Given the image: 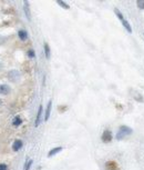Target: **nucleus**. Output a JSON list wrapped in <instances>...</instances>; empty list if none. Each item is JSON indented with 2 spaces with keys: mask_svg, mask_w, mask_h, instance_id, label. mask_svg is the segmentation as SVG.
I'll return each instance as SVG.
<instances>
[{
  "mask_svg": "<svg viewBox=\"0 0 144 170\" xmlns=\"http://www.w3.org/2000/svg\"><path fill=\"white\" fill-rule=\"evenodd\" d=\"M131 134H132V129L130 127H128V126H121L119 131H118V134H116V139L118 140L123 139L126 136H130Z\"/></svg>",
  "mask_w": 144,
  "mask_h": 170,
  "instance_id": "f257e3e1",
  "label": "nucleus"
},
{
  "mask_svg": "<svg viewBox=\"0 0 144 170\" xmlns=\"http://www.w3.org/2000/svg\"><path fill=\"white\" fill-rule=\"evenodd\" d=\"M114 12H115V15H116V17H118V18L120 19V21L122 22L123 27H124L125 29H126V31L131 34V32H132V27H131V25L129 24V21L125 19L124 16H123L122 14H121V12H120L119 9H116V8H115V9H114Z\"/></svg>",
  "mask_w": 144,
  "mask_h": 170,
  "instance_id": "f03ea898",
  "label": "nucleus"
},
{
  "mask_svg": "<svg viewBox=\"0 0 144 170\" xmlns=\"http://www.w3.org/2000/svg\"><path fill=\"white\" fill-rule=\"evenodd\" d=\"M101 139L102 141L104 142V144H110L111 141H112V132L110 131V130H104L103 131V134H102V137H101Z\"/></svg>",
  "mask_w": 144,
  "mask_h": 170,
  "instance_id": "7ed1b4c3",
  "label": "nucleus"
},
{
  "mask_svg": "<svg viewBox=\"0 0 144 170\" xmlns=\"http://www.w3.org/2000/svg\"><path fill=\"white\" fill-rule=\"evenodd\" d=\"M105 170H119V165L114 160H109L105 162Z\"/></svg>",
  "mask_w": 144,
  "mask_h": 170,
  "instance_id": "20e7f679",
  "label": "nucleus"
},
{
  "mask_svg": "<svg viewBox=\"0 0 144 170\" xmlns=\"http://www.w3.org/2000/svg\"><path fill=\"white\" fill-rule=\"evenodd\" d=\"M51 109H52V100H50L47 106V109H45V121H48L50 118V114H51Z\"/></svg>",
  "mask_w": 144,
  "mask_h": 170,
  "instance_id": "39448f33",
  "label": "nucleus"
},
{
  "mask_svg": "<svg viewBox=\"0 0 144 170\" xmlns=\"http://www.w3.org/2000/svg\"><path fill=\"white\" fill-rule=\"evenodd\" d=\"M10 91H11V88L8 85H0V94L1 95H8Z\"/></svg>",
  "mask_w": 144,
  "mask_h": 170,
  "instance_id": "423d86ee",
  "label": "nucleus"
},
{
  "mask_svg": "<svg viewBox=\"0 0 144 170\" xmlns=\"http://www.w3.org/2000/svg\"><path fill=\"white\" fill-rule=\"evenodd\" d=\"M19 78H20V74L18 72V71L13 70V71H10L9 72V79L10 80H12V81H17Z\"/></svg>",
  "mask_w": 144,
  "mask_h": 170,
  "instance_id": "0eeeda50",
  "label": "nucleus"
},
{
  "mask_svg": "<svg viewBox=\"0 0 144 170\" xmlns=\"http://www.w3.org/2000/svg\"><path fill=\"white\" fill-rule=\"evenodd\" d=\"M22 146H23L22 141L19 139H17V140H15V142H13V145H12V149L15 150V151H19V150L22 148Z\"/></svg>",
  "mask_w": 144,
  "mask_h": 170,
  "instance_id": "6e6552de",
  "label": "nucleus"
},
{
  "mask_svg": "<svg viewBox=\"0 0 144 170\" xmlns=\"http://www.w3.org/2000/svg\"><path fill=\"white\" fill-rule=\"evenodd\" d=\"M23 9H25V14L27 19H31V16H30V8H29V2L28 1H23Z\"/></svg>",
  "mask_w": 144,
  "mask_h": 170,
  "instance_id": "1a4fd4ad",
  "label": "nucleus"
},
{
  "mask_svg": "<svg viewBox=\"0 0 144 170\" xmlns=\"http://www.w3.org/2000/svg\"><path fill=\"white\" fill-rule=\"evenodd\" d=\"M41 115H42V106H39V109H38V114H37V118H35V126L38 127L40 124V120H41Z\"/></svg>",
  "mask_w": 144,
  "mask_h": 170,
  "instance_id": "9d476101",
  "label": "nucleus"
},
{
  "mask_svg": "<svg viewBox=\"0 0 144 170\" xmlns=\"http://www.w3.org/2000/svg\"><path fill=\"white\" fill-rule=\"evenodd\" d=\"M18 36H19V38L21 40H23V41H25V40H27L28 39V32H27V31H26L25 29H21V30H19V31H18Z\"/></svg>",
  "mask_w": 144,
  "mask_h": 170,
  "instance_id": "9b49d317",
  "label": "nucleus"
},
{
  "mask_svg": "<svg viewBox=\"0 0 144 170\" xmlns=\"http://www.w3.org/2000/svg\"><path fill=\"white\" fill-rule=\"evenodd\" d=\"M62 150V147H55V148H53V149H51L49 151V154H48V157H52V156L57 155V154H59L60 151Z\"/></svg>",
  "mask_w": 144,
  "mask_h": 170,
  "instance_id": "f8f14e48",
  "label": "nucleus"
},
{
  "mask_svg": "<svg viewBox=\"0 0 144 170\" xmlns=\"http://www.w3.org/2000/svg\"><path fill=\"white\" fill-rule=\"evenodd\" d=\"M43 48H45V58L47 59H49L50 58V47H49V45L47 44V42H45V45H43Z\"/></svg>",
  "mask_w": 144,
  "mask_h": 170,
  "instance_id": "ddd939ff",
  "label": "nucleus"
},
{
  "mask_svg": "<svg viewBox=\"0 0 144 170\" xmlns=\"http://www.w3.org/2000/svg\"><path fill=\"white\" fill-rule=\"evenodd\" d=\"M21 122H22V120H21V118H20L19 116H17L15 119H13V121H12V125L15 126V127H18V126L21 125Z\"/></svg>",
  "mask_w": 144,
  "mask_h": 170,
  "instance_id": "4468645a",
  "label": "nucleus"
},
{
  "mask_svg": "<svg viewBox=\"0 0 144 170\" xmlns=\"http://www.w3.org/2000/svg\"><path fill=\"white\" fill-rule=\"evenodd\" d=\"M57 4H58L59 6H61L62 8H65V9H69V5L65 4V1H62V0H58V1H57Z\"/></svg>",
  "mask_w": 144,
  "mask_h": 170,
  "instance_id": "2eb2a0df",
  "label": "nucleus"
},
{
  "mask_svg": "<svg viewBox=\"0 0 144 170\" xmlns=\"http://www.w3.org/2000/svg\"><path fill=\"white\" fill-rule=\"evenodd\" d=\"M31 165H32V160L28 159V160H27V162H26L25 169H23V170H30V167H31Z\"/></svg>",
  "mask_w": 144,
  "mask_h": 170,
  "instance_id": "dca6fc26",
  "label": "nucleus"
},
{
  "mask_svg": "<svg viewBox=\"0 0 144 170\" xmlns=\"http://www.w3.org/2000/svg\"><path fill=\"white\" fill-rule=\"evenodd\" d=\"M138 2V7H139V9H144V0H138L136 1Z\"/></svg>",
  "mask_w": 144,
  "mask_h": 170,
  "instance_id": "f3484780",
  "label": "nucleus"
},
{
  "mask_svg": "<svg viewBox=\"0 0 144 170\" xmlns=\"http://www.w3.org/2000/svg\"><path fill=\"white\" fill-rule=\"evenodd\" d=\"M28 57H29V58H35V51H33L32 49H30L29 51H28Z\"/></svg>",
  "mask_w": 144,
  "mask_h": 170,
  "instance_id": "a211bd4d",
  "label": "nucleus"
},
{
  "mask_svg": "<svg viewBox=\"0 0 144 170\" xmlns=\"http://www.w3.org/2000/svg\"><path fill=\"white\" fill-rule=\"evenodd\" d=\"M0 170H8V167L5 164H0Z\"/></svg>",
  "mask_w": 144,
  "mask_h": 170,
  "instance_id": "6ab92c4d",
  "label": "nucleus"
},
{
  "mask_svg": "<svg viewBox=\"0 0 144 170\" xmlns=\"http://www.w3.org/2000/svg\"><path fill=\"white\" fill-rule=\"evenodd\" d=\"M1 104H2V101H1V100H0V106H1Z\"/></svg>",
  "mask_w": 144,
  "mask_h": 170,
  "instance_id": "aec40b11",
  "label": "nucleus"
}]
</instances>
